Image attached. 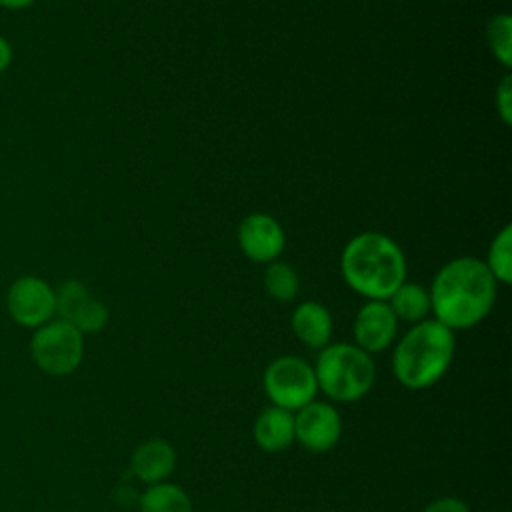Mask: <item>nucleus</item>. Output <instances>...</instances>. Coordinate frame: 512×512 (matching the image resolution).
Masks as SVG:
<instances>
[{
	"label": "nucleus",
	"mask_w": 512,
	"mask_h": 512,
	"mask_svg": "<svg viewBox=\"0 0 512 512\" xmlns=\"http://www.w3.org/2000/svg\"><path fill=\"white\" fill-rule=\"evenodd\" d=\"M344 282L366 300H388L406 280V256L402 248L382 232L352 236L340 256Z\"/></svg>",
	"instance_id": "2"
},
{
	"label": "nucleus",
	"mask_w": 512,
	"mask_h": 512,
	"mask_svg": "<svg viewBox=\"0 0 512 512\" xmlns=\"http://www.w3.org/2000/svg\"><path fill=\"white\" fill-rule=\"evenodd\" d=\"M484 264L496 282H502V284L512 282V226L510 224H506L492 238Z\"/></svg>",
	"instance_id": "18"
},
{
	"label": "nucleus",
	"mask_w": 512,
	"mask_h": 512,
	"mask_svg": "<svg viewBox=\"0 0 512 512\" xmlns=\"http://www.w3.org/2000/svg\"><path fill=\"white\" fill-rule=\"evenodd\" d=\"M290 326L294 336L314 350H322L324 346H328L334 330L330 310L314 300H306L294 308Z\"/></svg>",
	"instance_id": "13"
},
{
	"label": "nucleus",
	"mask_w": 512,
	"mask_h": 512,
	"mask_svg": "<svg viewBox=\"0 0 512 512\" xmlns=\"http://www.w3.org/2000/svg\"><path fill=\"white\" fill-rule=\"evenodd\" d=\"M30 356L38 370L50 376L72 374L84 358V334L62 318H52L34 330Z\"/></svg>",
	"instance_id": "5"
},
{
	"label": "nucleus",
	"mask_w": 512,
	"mask_h": 512,
	"mask_svg": "<svg viewBox=\"0 0 512 512\" xmlns=\"http://www.w3.org/2000/svg\"><path fill=\"white\" fill-rule=\"evenodd\" d=\"M498 282L484 260L460 256L446 262L430 286L434 320L450 330H466L480 324L496 302Z\"/></svg>",
	"instance_id": "1"
},
{
	"label": "nucleus",
	"mask_w": 512,
	"mask_h": 512,
	"mask_svg": "<svg viewBox=\"0 0 512 512\" xmlns=\"http://www.w3.org/2000/svg\"><path fill=\"white\" fill-rule=\"evenodd\" d=\"M422 512H472L470 506L454 496H444L438 500H432Z\"/></svg>",
	"instance_id": "21"
},
{
	"label": "nucleus",
	"mask_w": 512,
	"mask_h": 512,
	"mask_svg": "<svg viewBox=\"0 0 512 512\" xmlns=\"http://www.w3.org/2000/svg\"><path fill=\"white\" fill-rule=\"evenodd\" d=\"M36 0H0V6L6 10H24L30 8Z\"/></svg>",
	"instance_id": "23"
},
{
	"label": "nucleus",
	"mask_w": 512,
	"mask_h": 512,
	"mask_svg": "<svg viewBox=\"0 0 512 512\" xmlns=\"http://www.w3.org/2000/svg\"><path fill=\"white\" fill-rule=\"evenodd\" d=\"M356 346L368 354L386 350L398 332V318L386 300H366L352 324Z\"/></svg>",
	"instance_id": "11"
},
{
	"label": "nucleus",
	"mask_w": 512,
	"mask_h": 512,
	"mask_svg": "<svg viewBox=\"0 0 512 512\" xmlns=\"http://www.w3.org/2000/svg\"><path fill=\"white\" fill-rule=\"evenodd\" d=\"M456 350L454 330L434 318L412 324L392 354V372L408 390L432 388L450 368Z\"/></svg>",
	"instance_id": "3"
},
{
	"label": "nucleus",
	"mask_w": 512,
	"mask_h": 512,
	"mask_svg": "<svg viewBox=\"0 0 512 512\" xmlns=\"http://www.w3.org/2000/svg\"><path fill=\"white\" fill-rule=\"evenodd\" d=\"M56 318L66 320L82 334H94L108 324V308L80 280L72 278L56 288Z\"/></svg>",
	"instance_id": "8"
},
{
	"label": "nucleus",
	"mask_w": 512,
	"mask_h": 512,
	"mask_svg": "<svg viewBox=\"0 0 512 512\" xmlns=\"http://www.w3.org/2000/svg\"><path fill=\"white\" fill-rule=\"evenodd\" d=\"M486 40L492 56L504 66H512V18L508 14H496L486 24Z\"/></svg>",
	"instance_id": "19"
},
{
	"label": "nucleus",
	"mask_w": 512,
	"mask_h": 512,
	"mask_svg": "<svg viewBox=\"0 0 512 512\" xmlns=\"http://www.w3.org/2000/svg\"><path fill=\"white\" fill-rule=\"evenodd\" d=\"M6 310L18 326L36 330L56 318V290L44 278L24 274L8 288Z\"/></svg>",
	"instance_id": "7"
},
{
	"label": "nucleus",
	"mask_w": 512,
	"mask_h": 512,
	"mask_svg": "<svg viewBox=\"0 0 512 512\" xmlns=\"http://www.w3.org/2000/svg\"><path fill=\"white\" fill-rule=\"evenodd\" d=\"M256 444L264 452H282L292 446L296 440L294 436V412L278 408V406H268L264 408L254 422L252 428Z\"/></svg>",
	"instance_id": "14"
},
{
	"label": "nucleus",
	"mask_w": 512,
	"mask_h": 512,
	"mask_svg": "<svg viewBox=\"0 0 512 512\" xmlns=\"http://www.w3.org/2000/svg\"><path fill=\"white\" fill-rule=\"evenodd\" d=\"M342 434V418L330 402L312 400L294 414V436L310 452L332 450Z\"/></svg>",
	"instance_id": "9"
},
{
	"label": "nucleus",
	"mask_w": 512,
	"mask_h": 512,
	"mask_svg": "<svg viewBox=\"0 0 512 512\" xmlns=\"http://www.w3.org/2000/svg\"><path fill=\"white\" fill-rule=\"evenodd\" d=\"M314 374L318 390L334 402H356L366 396L376 380V364L372 354L356 344L336 342L320 350Z\"/></svg>",
	"instance_id": "4"
},
{
	"label": "nucleus",
	"mask_w": 512,
	"mask_h": 512,
	"mask_svg": "<svg viewBox=\"0 0 512 512\" xmlns=\"http://www.w3.org/2000/svg\"><path fill=\"white\" fill-rule=\"evenodd\" d=\"M264 288L278 302H292L300 292L298 272L288 264L274 260L264 270Z\"/></svg>",
	"instance_id": "17"
},
{
	"label": "nucleus",
	"mask_w": 512,
	"mask_h": 512,
	"mask_svg": "<svg viewBox=\"0 0 512 512\" xmlns=\"http://www.w3.org/2000/svg\"><path fill=\"white\" fill-rule=\"evenodd\" d=\"M264 392L272 406L296 412L316 400L318 382L314 366L298 356H280L272 360L262 376Z\"/></svg>",
	"instance_id": "6"
},
{
	"label": "nucleus",
	"mask_w": 512,
	"mask_h": 512,
	"mask_svg": "<svg viewBox=\"0 0 512 512\" xmlns=\"http://www.w3.org/2000/svg\"><path fill=\"white\" fill-rule=\"evenodd\" d=\"M496 110L504 124L512 122V78L506 74L496 88Z\"/></svg>",
	"instance_id": "20"
},
{
	"label": "nucleus",
	"mask_w": 512,
	"mask_h": 512,
	"mask_svg": "<svg viewBox=\"0 0 512 512\" xmlns=\"http://www.w3.org/2000/svg\"><path fill=\"white\" fill-rule=\"evenodd\" d=\"M10 64H12V46H10V42H8L4 36H0V74H2Z\"/></svg>",
	"instance_id": "22"
},
{
	"label": "nucleus",
	"mask_w": 512,
	"mask_h": 512,
	"mask_svg": "<svg viewBox=\"0 0 512 512\" xmlns=\"http://www.w3.org/2000/svg\"><path fill=\"white\" fill-rule=\"evenodd\" d=\"M388 306L392 308L394 316L402 322L416 324L430 316L432 304H430V292L414 282H402L390 296Z\"/></svg>",
	"instance_id": "15"
},
{
	"label": "nucleus",
	"mask_w": 512,
	"mask_h": 512,
	"mask_svg": "<svg viewBox=\"0 0 512 512\" xmlns=\"http://www.w3.org/2000/svg\"><path fill=\"white\" fill-rule=\"evenodd\" d=\"M130 468L134 476L148 486L164 482L176 468V452L168 440H146L134 448Z\"/></svg>",
	"instance_id": "12"
},
{
	"label": "nucleus",
	"mask_w": 512,
	"mask_h": 512,
	"mask_svg": "<svg viewBox=\"0 0 512 512\" xmlns=\"http://www.w3.org/2000/svg\"><path fill=\"white\" fill-rule=\"evenodd\" d=\"M140 512H192V500L178 484H150L140 496Z\"/></svg>",
	"instance_id": "16"
},
{
	"label": "nucleus",
	"mask_w": 512,
	"mask_h": 512,
	"mask_svg": "<svg viewBox=\"0 0 512 512\" xmlns=\"http://www.w3.org/2000/svg\"><path fill=\"white\" fill-rule=\"evenodd\" d=\"M238 244L252 262L270 264L286 248V234L280 222L266 212H252L244 216L238 226Z\"/></svg>",
	"instance_id": "10"
}]
</instances>
